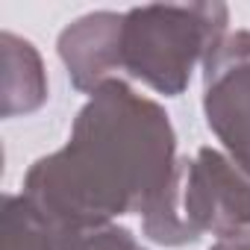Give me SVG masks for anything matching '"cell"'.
I'll return each instance as SVG.
<instances>
[{"label":"cell","instance_id":"8","mask_svg":"<svg viewBox=\"0 0 250 250\" xmlns=\"http://www.w3.org/2000/svg\"><path fill=\"white\" fill-rule=\"evenodd\" d=\"M56 250H145V247L127 227L103 224V227H88L59 235Z\"/></svg>","mask_w":250,"mask_h":250},{"label":"cell","instance_id":"6","mask_svg":"<svg viewBox=\"0 0 250 250\" xmlns=\"http://www.w3.org/2000/svg\"><path fill=\"white\" fill-rule=\"evenodd\" d=\"M0 56H3V118L42 109L47 100V77L39 50L15 33H0Z\"/></svg>","mask_w":250,"mask_h":250},{"label":"cell","instance_id":"9","mask_svg":"<svg viewBox=\"0 0 250 250\" xmlns=\"http://www.w3.org/2000/svg\"><path fill=\"white\" fill-rule=\"evenodd\" d=\"M209 250H250V229L227 235V238H218Z\"/></svg>","mask_w":250,"mask_h":250},{"label":"cell","instance_id":"3","mask_svg":"<svg viewBox=\"0 0 250 250\" xmlns=\"http://www.w3.org/2000/svg\"><path fill=\"white\" fill-rule=\"evenodd\" d=\"M244 229H250V174L215 147H200L191 159H183L162 244L180 247L206 232L227 238Z\"/></svg>","mask_w":250,"mask_h":250},{"label":"cell","instance_id":"4","mask_svg":"<svg viewBox=\"0 0 250 250\" xmlns=\"http://www.w3.org/2000/svg\"><path fill=\"white\" fill-rule=\"evenodd\" d=\"M203 115L227 156L250 174V30L227 33L203 62Z\"/></svg>","mask_w":250,"mask_h":250},{"label":"cell","instance_id":"5","mask_svg":"<svg viewBox=\"0 0 250 250\" xmlns=\"http://www.w3.org/2000/svg\"><path fill=\"white\" fill-rule=\"evenodd\" d=\"M124 12H88L59 33L56 50L77 91L91 94L118 77V30Z\"/></svg>","mask_w":250,"mask_h":250},{"label":"cell","instance_id":"2","mask_svg":"<svg viewBox=\"0 0 250 250\" xmlns=\"http://www.w3.org/2000/svg\"><path fill=\"white\" fill-rule=\"evenodd\" d=\"M224 3H153L121 15L118 74L145 83L156 94L180 97L191 71L227 36Z\"/></svg>","mask_w":250,"mask_h":250},{"label":"cell","instance_id":"7","mask_svg":"<svg viewBox=\"0 0 250 250\" xmlns=\"http://www.w3.org/2000/svg\"><path fill=\"white\" fill-rule=\"evenodd\" d=\"M3 250H56V238L24 194H3Z\"/></svg>","mask_w":250,"mask_h":250},{"label":"cell","instance_id":"1","mask_svg":"<svg viewBox=\"0 0 250 250\" xmlns=\"http://www.w3.org/2000/svg\"><path fill=\"white\" fill-rule=\"evenodd\" d=\"M183 159L168 112L130 83L109 80L77 112L68 145L33 162L24 197L53 238L142 215L156 232L174 206Z\"/></svg>","mask_w":250,"mask_h":250}]
</instances>
